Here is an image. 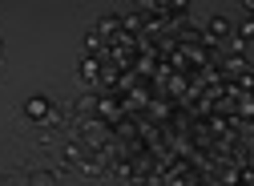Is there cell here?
I'll return each mask as SVG.
<instances>
[{
	"label": "cell",
	"mask_w": 254,
	"mask_h": 186,
	"mask_svg": "<svg viewBox=\"0 0 254 186\" xmlns=\"http://www.w3.org/2000/svg\"><path fill=\"white\" fill-rule=\"evenodd\" d=\"M49 113H53V101L45 97V93H37V97L24 101V121H28V126H45Z\"/></svg>",
	"instance_id": "1"
},
{
	"label": "cell",
	"mask_w": 254,
	"mask_h": 186,
	"mask_svg": "<svg viewBox=\"0 0 254 186\" xmlns=\"http://www.w3.org/2000/svg\"><path fill=\"white\" fill-rule=\"evenodd\" d=\"M89 158V150H85V142H65L61 146V166H69V170H77L81 162Z\"/></svg>",
	"instance_id": "2"
},
{
	"label": "cell",
	"mask_w": 254,
	"mask_h": 186,
	"mask_svg": "<svg viewBox=\"0 0 254 186\" xmlns=\"http://www.w3.org/2000/svg\"><path fill=\"white\" fill-rule=\"evenodd\" d=\"M81 81L97 89V81H101V57H89V53L81 57Z\"/></svg>",
	"instance_id": "3"
},
{
	"label": "cell",
	"mask_w": 254,
	"mask_h": 186,
	"mask_svg": "<svg viewBox=\"0 0 254 186\" xmlns=\"http://www.w3.org/2000/svg\"><path fill=\"white\" fill-rule=\"evenodd\" d=\"M28 186H57V174H49V170H33V174H28Z\"/></svg>",
	"instance_id": "4"
},
{
	"label": "cell",
	"mask_w": 254,
	"mask_h": 186,
	"mask_svg": "<svg viewBox=\"0 0 254 186\" xmlns=\"http://www.w3.org/2000/svg\"><path fill=\"white\" fill-rule=\"evenodd\" d=\"M33 138H37V146H53V142H57V130H53V126H41Z\"/></svg>",
	"instance_id": "5"
},
{
	"label": "cell",
	"mask_w": 254,
	"mask_h": 186,
	"mask_svg": "<svg viewBox=\"0 0 254 186\" xmlns=\"http://www.w3.org/2000/svg\"><path fill=\"white\" fill-rule=\"evenodd\" d=\"M0 77H4V49H0Z\"/></svg>",
	"instance_id": "6"
},
{
	"label": "cell",
	"mask_w": 254,
	"mask_h": 186,
	"mask_svg": "<svg viewBox=\"0 0 254 186\" xmlns=\"http://www.w3.org/2000/svg\"><path fill=\"white\" fill-rule=\"evenodd\" d=\"M0 186H4V178H0Z\"/></svg>",
	"instance_id": "7"
}]
</instances>
